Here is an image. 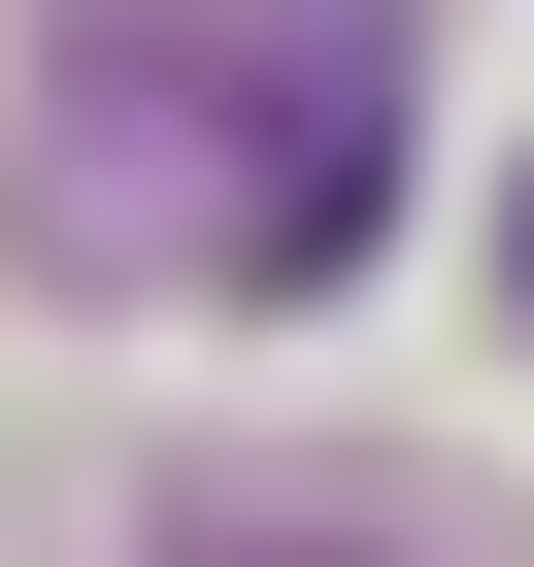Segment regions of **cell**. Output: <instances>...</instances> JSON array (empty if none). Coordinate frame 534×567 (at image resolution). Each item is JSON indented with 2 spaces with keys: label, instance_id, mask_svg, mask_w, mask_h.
Returning a JSON list of instances; mask_svg holds the SVG:
<instances>
[{
  "label": "cell",
  "instance_id": "cell-1",
  "mask_svg": "<svg viewBox=\"0 0 534 567\" xmlns=\"http://www.w3.org/2000/svg\"><path fill=\"white\" fill-rule=\"evenodd\" d=\"M501 301H534V200H501Z\"/></svg>",
  "mask_w": 534,
  "mask_h": 567
}]
</instances>
